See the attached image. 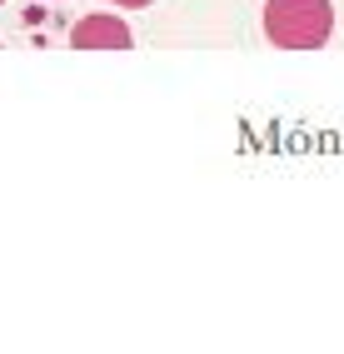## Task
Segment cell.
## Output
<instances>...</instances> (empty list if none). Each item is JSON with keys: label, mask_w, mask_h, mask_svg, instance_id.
Here are the masks:
<instances>
[{"label": "cell", "mask_w": 344, "mask_h": 354, "mask_svg": "<svg viewBox=\"0 0 344 354\" xmlns=\"http://www.w3.org/2000/svg\"><path fill=\"white\" fill-rule=\"evenodd\" d=\"M334 30L329 0H269L265 6V35L280 50H319Z\"/></svg>", "instance_id": "obj_1"}, {"label": "cell", "mask_w": 344, "mask_h": 354, "mask_svg": "<svg viewBox=\"0 0 344 354\" xmlns=\"http://www.w3.org/2000/svg\"><path fill=\"white\" fill-rule=\"evenodd\" d=\"M70 40L80 45V50H125V45H130V30H125L115 15H90V20H80V26H75Z\"/></svg>", "instance_id": "obj_2"}, {"label": "cell", "mask_w": 344, "mask_h": 354, "mask_svg": "<svg viewBox=\"0 0 344 354\" xmlns=\"http://www.w3.org/2000/svg\"><path fill=\"white\" fill-rule=\"evenodd\" d=\"M130 6H145V0H130Z\"/></svg>", "instance_id": "obj_3"}]
</instances>
